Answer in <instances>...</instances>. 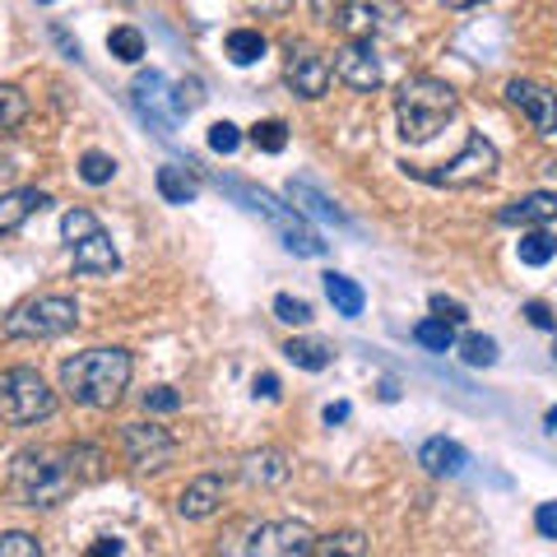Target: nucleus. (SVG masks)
<instances>
[{
  "label": "nucleus",
  "mask_w": 557,
  "mask_h": 557,
  "mask_svg": "<svg viewBox=\"0 0 557 557\" xmlns=\"http://www.w3.org/2000/svg\"><path fill=\"white\" fill-rule=\"evenodd\" d=\"M460 358L469 362V368H493L497 362V339H487V335H469L460 344Z\"/></svg>",
  "instance_id": "obj_34"
},
{
  "label": "nucleus",
  "mask_w": 557,
  "mask_h": 557,
  "mask_svg": "<svg viewBox=\"0 0 557 557\" xmlns=\"http://www.w3.org/2000/svg\"><path fill=\"white\" fill-rule=\"evenodd\" d=\"M159 196L168 205H190L200 196V182L190 168H159Z\"/></svg>",
  "instance_id": "obj_23"
},
{
  "label": "nucleus",
  "mask_w": 557,
  "mask_h": 557,
  "mask_svg": "<svg viewBox=\"0 0 557 557\" xmlns=\"http://www.w3.org/2000/svg\"><path fill=\"white\" fill-rule=\"evenodd\" d=\"M214 186L228 190L233 200H242V209H251V214L265 219L270 228H274V237L284 242L293 256H325V242L307 228L302 214H298L293 205H278L270 190H260V186H251V182H237V177H214Z\"/></svg>",
  "instance_id": "obj_4"
},
{
  "label": "nucleus",
  "mask_w": 557,
  "mask_h": 557,
  "mask_svg": "<svg viewBox=\"0 0 557 557\" xmlns=\"http://www.w3.org/2000/svg\"><path fill=\"white\" fill-rule=\"evenodd\" d=\"M251 395H256V399H278V376H274V372H260V376L251 381Z\"/></svg>",
  "instance_id": "obj_44"
},
{
  "label": "nucleus",
  "mask_w": 557,
  "mask_h": 557,
  "mask_svg": "<svg viewBox=\"0 0 557 557\" xmlns=\"http://www.w3.org/2000/svg\"><path fill=\"white\" fill-rule=\"evenodd\" d=\"M108 51H112V57L116 61H126V65H135L139 57H145V33H139V28H112L108 33Z\"/></svg>",
  "instance_id": "obj_30"
},
{
  "label": "nucleus",
  "mask_w": 557,
  "mask_h": 557,
  "mask_svg": "<svg viewBox=\"0 0 557 557\" xmlns=\"http://www.w3.org/2000/svg\"><path fill=\"white\" fill-rule=\"evenodd\" d=\"M121 450H126V460L135 469H163L177 456V442L159 423H126L121 428Z\"/></svg>",
  "instance_id": "obj_10"
},
{
  "label": "nucleus",
  "mask_w": 557,
  "mask_h": 557,
  "mask_svg": "<svg viewBox=\"0 0 557 557\" xmlns=\"http://www.w3.org/2000/svg\"><path fill=\"white\" fill-rule=\"evenodd\" d=\"M460 94L437 75H409L395 94V116H399V139L405 145H428L446 131V121H456Z\"/></svg>",
  "instance_id": "obj_2"
},
{
  "label": "nucleus",
  "mask_w": 557,
  "mask_h": 557,
  "mask_svg": "<svg viewBox=\"0 0 557 557\" xmlns=\"http://www.w3.org/2000/svg\"><path fill=\"white\" fill-rule=\"evenodd\" d=\"M251 145L260 149V153H284L288 149V126H284V121H256V126H251Z\"/></svg>",
  "instance_id": "obj_31"
},
{
  "label": "nucleus",
  "mask_w": 557,
  "mask_h": 557,
  "mask_svg": "<svg viewBox=\"0 0 557 557\" xmlns=\"http://www.w3.org/2000/svg\"><path fill=\"white\" fill-rule=\"evenodd\" d=\"M70 256H75V270L79 274H116L121 270V256H116V247H112V237H108V228H89L84 237H75L70 242Z\"/></svg>",
  "instance_id": "obj_15"
},
{
  "label": "nucleus",
  "mask_w": 557,
  "mask_h": 557,
  "mask_svg": "<svg viewBox=\"0 0 557 557\" xmlns=\"http://www.w3.org/2000/svg\"><path fill=\"white\" fill-rule=\"evenodd\" d=\"M311 544H317V534H311L302 520H270V525H260L247 544H242V553H256V557H302V553H311Z\"/></svg>",
  "instance_id": "obj_12"
},
{
  "label": "nucleus",
  "mask_w": 557,
  "mask_h": 557,
  "mask_svg": "<svg viewBox=\"0 0 557 557\" xmlns=\"http://www.w3.org/2000/svg\"><path fill=\"white\" fill-rule=\"evenodd\" d=\"M284 196L293 200V209H298V214H311V219H321V223H335V228H348V233H354V219H348L330 196H321V190L311 186V182H298V177H293V182L284 186Z\"/></svg>",
  "instance_id": "obj_17"
},
{
  "label": "nucleus",
  "mask_w": 557,
  "mask_h": 557,
  "mask_svg": "<svg viewBox=\"0 0 557 557\" xmlns=\"http://www.w3.org/2000/svg\"><path fill=\"white\" fill-rule=\"evenodd\" d=\"M274 317L284 325H307L311 321V302L293 298V293H278V298H274Z\"/></svg>",
  "instance_id": "obj_36"
},
{
  "label": "nucleus",
  "mask_w": 557,
  "mask_h": 557,
  "mask_svg": "<svg viewBox=\"0 0 557 557\" xmlns=\"http://www.w3.org/2000/svg\"><path fill=\"white\" fill-rule=\"evenodd\" d=\"M553 358H557V344H553Z\"/></svg>",
  "instance_id": "obj_49"
},
{
  "label": "nucleus",
  "mask_w": 557,
  "mask_h": 557,
  "mask_svg": "<svg viewBox=\"0 0 557 557\" xmlns=\"http://www.w3.org/2000/svg\"><path fill=\"white\" fill-rule=\"evenodd\" d=\"M47 205H51V196H47V190H38V186H20V190H5V196H0V237L20 233L24 223H28L33 214H42Z\"/></svg>",
  "instance_id": "obj_18"
},
{
  "label": "nucleus",
  "mask_w": 557,
  "mask_h": 557,
  "mask_svg": "<svg viewBox=\"0 0 557 557\" xmlns=\"http://www.w3.org/2000/svg\"><path fill=\"white\" fill-rule=\"evenodd\" d=\"M145 409H149V413H177V409H182V395L172 391V386H153V391L145 395Z\"/></svg>",
  "instance_id": "obj_41"
},
{
  "label": "nucleus",
  "mask_w": 557,
  "mask_h": 557,
  "mask_svg": "<svg viewBox=\"0 0 557 557\" xmlns=\"http://www.w3.org/2000/svg\"><path fill=\"white\" fill-rule=\"evenodd\" d=\"M242 479L251 487H274L288 479V456L284 450H256V456L242 460Z\"/></svg>",
  "instance_id": "obj_21"
},
{
  "label": "nucleus",
  "mask_w": 557,
  "mask_h": 557,
  "mask_svg": "<svg viewBox=\"0 0 557 557\" xmlns=\"http://www.w3.org/2000/svg\"><path fill=\"white\" fill-rule=\"evenodd\" d=\"M223 47H228V61H233V65H256L260 57H265V33H256V28H233Z\"/></svg>",
  "instance_id": "obj_25"
},
{
  "label": "nucleus",
  "mask_w": 557,
  "mask_h": 557,
  "mask_svg": "<svg viewBox=\"0 0 557 557\" xmlns=\"http://www.w3.org/2000/svg\"><path fill=\"white\" fill-rule=\"evenodd\" d=\"M399 20H405V5H399V0H344L335 24L348 33V38L372 42L381 33L399 28Z\"/></svg>",
  "instance_id": "obj_8"
},
{
  "label": "nucleus",
  "mask_w": 557,
  "mask_h": 557,
  "mask_svg": "<svg viewBox=\"0 0 557 557\" xmlns=\"http://www.w3.org/2000/svg\"><path fill=\"white\" fill-rule=\"evenodd\" d=\"M79 177L89 182V186H108L112 177H116V159H108V153H98V149H89L79 159Z\"/></svg>",
  "instance_id": "obj_33"
},
{
  "label": "nucleus",
  "mask_w": 557,
  "mask_h": 557,
  "mask_svg": "<svg viewBox=\"0 0 557 557\" xmlns=\"http://www.w3.org/2000/svg\"><path fill=\"white\" fill-rule=\"evenodd\" d=\"M330 70H335L339 84H348L354 94H376L381 79H386V65H381L376 47L362 42V38H354L348 47H339V51H335V65H330Z\"/></svg>",
  "instance_id": "obj_11"
},
{
  "label": "nucleus",
  "mask_w": 557,
  "mask_h": 557,
  "mask_svg": "<svg viewBox=\"0 0 557 557\" xmlns=\"http://www.w3.org/2000/svg\"><path fill=\"white\" fill-rule=\"evenodd\" d=\"M223 507V479L219 474H200V479H190L182 487V497H177V516L182 520H209Z\"/></svg>",
  "instance_id": "obj_19"
},
{
  "label": "nucleus",
  "mask_w": 557,
  "mask_h": 557,
  "mask_svg": "<svg viewBox=\"0 0 557 557\" xmlns=\"http://www.w3.org/2000/svg\"><path fill=\"white\" fill-rule=\"evenodd\" d=\"M0 557H42V544L24 530H10V534H0Z\"/></svg>",
  "instance_id": "obj_37"
},
{
  "label": "nucleus",
  "mask_w": 557,
  "mask_h": 557,
  "mask_svg": "<svg viewBox=\"0 0 557 557\" xmlns=\"http://www.w3.org/2000/svg\"><path fill=\"white\" fill-rule=\"evenodd\" d=\"M348 413H354V409H348L344 399H335V405H325V413H321V418H325L330 428H335V423H348Z\"/></svg>",
  "instance_id": "obj_45"
},
{
  "label": "nucleus",
  "mask_w": 557,
  "mask_h": 557,
  "mask_svg": "<svg viewBox=\"0 0 557 557\" xmlns=\"http://www.w3.org/2000/svg\"><path fill=\"white\" fill-rule=\"evenodd\" d=\"M89 553H94V557H108V553L116 557V553H126V544H121V539H98V544H94Z\"/></svg>",
  "instance_id": "obj_46"
},
{
  "label": "nucleus",
  "mask_w": 557,
  "mask_h": 557,
  "mask_svg": "<svg viewBox=\"0 0 557 557\" xmlns=\"http://www.w3.org/2000/svg\"><path fill=\"white\" fill-rule=\"evenodd\" d=\"M325 298H330V307H335L339 317H348V321L362 317V307H368V293H362L348 274H335V270L325 274Z\"/></svg>",
  "instance_id": "obj_22"
},
{
  "label": "nucleus",
  "mask_w": 557,
  "mask_h": 557,
  "mask_svg": "<svg viewBox=\"0 0 557 557\" xmlns=\"http://www.w3.org/2000/svg\"><path fill=\"white\" fill-rule=\"evenodd\" d=\"M497 145L493 139H483V135H469L465 139V149L456 153L450 163L442 168H423L418 177L432 182V186H450V190H465V186H483V182H493V172H497Z\"/></svg>",
  "instance_id": "obj_7"
},
{
  "label": "nucleus",
  "mask_w": 557,
  "mask_h": 557,
  "mask_svg": "<svg viewBox=\"0 0 557 557\" xmlns=\"http://www.w3.org/2000/svg\"><path fill=\"white\" fill-rule=\"evenodd\" d=\"M42 5H51V0H42Z\"/></svg>",
  "instance_id": "obj_50"
},
{
  "label": "nucleus",
  "mask_w": 557,
  "mask_h": 557,
  "mask_svg": "<svg viewBox=\"0 0 557 557\" xmlns=\"http://www.w3.org/2000/svg\"><path fill=\"white\" fill-rule=\"evenodd\" d=\"M10 487L24 507H57L61 497H70V487H79V483H75V474H70L65 450L28 446L10 465Z\"/></svg>",
  "instance_id": "obj_3"
},
{
  "label": "nucleus",
  "mask_w": 557,
  "mask_h": 557,
  "mask_svg": "<svg viewBox=\"0 0 557 557\" xmlns=\"http://www.w3.org/2000/svg\"><path fill=\"white\" fill-rule=\"evenodd\" d=\"M446 10H474V5H487V0H442Z\"/></svg>",
  "instance_id": "obj_47"
},
{
  "label": "nucleus",
  "mask_w": 557,
  "mask_h": 557,
  "mask_svg": "<svg viewBox=\"0 0 557 557\" xmlns=\"http://www.w3.org/2000/svg\"><path fill=\"white\" fill-rule=\"evenodd\" d=\"M311 553L317 557H335V553H348V557H362L368 553V539H362L358 530H339V534H325L311 544Z\"/></svg>",
  "instance_id": "obj_27"
},
{
  "label": "nucleus",
  "mask_w": 557,
  "mask_h": 557,
  "mask_svg": "<svg viewBox=\"0 0 557 557\" xmlns=\"http://www.w3.org/2000/svg\"><path fill=\"white\" fill-rule=\"evenodd\" d=\"M516 251H520V265H548V260L557 256V237L544 233V228H534V233L520 237Z\"/></svg>",
  "instance_id": "obj_26"
},
{
  "label": "nucleus",
  "mask_w": 557,
  "mask_h": 557,
  "mask_svg": "<svg viewBox=\"0 0 557 557\" xmlns=\"http://www.w3.org/2000/svg\"><path fill=\"white\" fill-rule=\"evenodd\" d=\"M24 121H28V98L14 84H0V135H10Z\"/></svg>",
  "instance_id": "obj_29"
},
{
  "label": "nucleus",
  "mask_w": 557,
  "mask_h": 557,
  "mask_svg": "<svg viewBox=\"0 0 557 557\" xmlns=\"http://www.w3.org/2000/svg\"><path fill=\"white\" fill-rule=\"evenodd\" d=\"M413 339L428 348V354H446L450 344H456V325H446L442 317H432V321H418L413 325Z\"/></svg>",
  "instance_id": "obj_28"
},
{
  "label": "nucleus",
  "mask_w": 557,
  "mask_h": 557,
  "mask_svg": "<svg viewBox=\"0 0 557 557\" xmlns=\"http://www.w3.org/2000/svg\"><path fill=\"white\" fill-rule=\"evenodd\" d=\"M284 354H288L293 368H302V372H325L330 362H335L330 344H321V339H288V344H284Z\"/></svg>",
  "instance_id": "obj_24"
},
{
  "label": "nucleus",
  "mask_w": 557,
  "mask_h": 557,
  "mask_svg": "<svg viewBox=\"0 0 557 557\" xmlns=\"http://www.w3.org/2000/svg\"><path fill=\"white\" fill-rule=\"evenodd\" d=\"M548 428H553V432H557V409H548Z\"/></svg>",
  "instance_id": "obj_48"
},
{
  "label": "nucleus",
  "mask_w": 557,
  "mask_h": 557,
  "mask_svg": "<svg viewBox=\"0 0 557 557\" xmlns=\"http://www.w3.org/2000/svg\"><path fill=\"white\" fill-rule=\"evenodd\" d=\"M418 465H423L428 474H437V479H456V474H465L469 456H465V446H460V442L428 437L423 446H418Z\"/></svg>",
  "instance_id": "obj_20"
},
{
  "label": "nucleus",
  "mask_w": 557,
  "mask_h": 557,
  "mask_svg": "<svg viewBox=\"0 0 557 557\" xmlns=\"http://www.w3.org/2000/svg\"><path fill=\"white\" fill-rule=\"evenodd\" d=\"M534 530L544 539H557V502H544V507L534 511Z\"/></svg>",
  "instance_id": "obj_42"
},
{
  "label": "nucleus",
  "mask_w": 557,
  "mask_h": 557,
  "mask_svg": "<svg viewBox=\"0 0 557 557\" xmlns=\"http://www.w3.org/2000/svg\"><path fill=\"white\" fill-rule=\"evenodd\" d=\"M200 102H205V84L200 79H182L177 89H172V112H177V116H190Z\"/></svg>",
  "instance_id": "obj_35"
},
{
  "label": "nucleus",
  "mask_w": 557,
  "mask_h": 557,
  "mask_svg": "<svg viewBox=\"0 0 557 557\" xmlns=\"http://www.w3.org/2000/svg\"><path fill=\"white\" fill-rule=\"evenodd\" d=\"M131 102H135V112L145 116L159 135H172V121H177V112H168L172 94H168V79L159 75V70H145V75H135V84H131Z\"/></svg>",
  "instance_id": "obj_14"
},
{
  "label": "nucleus",
  "mask_w": 557,
  "mask_h": 557,
  "mask_svg": "<svg viewBox=\"0 0 557 557\" xmlns=\"http://www.w3.org/2000/svg\"><path fill=\"white\" fill-rule=\"evenodd\" d=\"M330 61L321 57L317 47H307V42H293L288 47V57H284V84L298 98H307V102H317V98H325V89H330Z\"/></svg>",
  "instance_id": "obj_9"
},
{
  "label": "nucleus",
  "mask_w": 557,
  "mask_h": 557,
  "mask_svg": "<svg viewBox=\"0 0 557 557\" xmlns=\"http://www.w3.org/2000/svg\"><path fill=\"white\" fill-rule=\"evenodd\" d=\"M65 460H70V474H75V483H94L102 474V450L98 446H75V450H65Z\"/></svg>",
  "instance_id": "obj_32"
},
{
  "label": "nucleus",
  "mask_w": 557,
  "mask_h": 557,
  "mask_svg": "<svg viewBox=\"0 0 557 557\" xmlns=\"http://www.w3.org/2000/svg\"><path fill=\"white\" fill-rule=\"evenodd\" d=\"M432 317H442L446 325H465V321H469V311H465V302L446 298V293H432Z\"/></svg>",
  "instance_id": "obj_40"
},
{
  "label": "nucleus",
  "mask_w": 557,
  "mask_h": 557,
  "mask_svg": "<svg viewBox=\"0 0 557 557\" xmlns=\"http://www.w3.org/2000/svg\"><path fill=\"white\" fill-rule=\"evenodd\" d=\"M525 321H530L534 330H557V321H553V311H548L544 302H525Z\"/></svg>",
  "instance_id": "obj_43"
},
{
  "label": "nucleus",
  "mask_w": 557,
  "mask_h": 557,
  "mask_svg": "<svg viewBox=\"0 0 557 557\" xmlns=\"http://www.w3.org/2000/svg\"><path fill=\"white\" fill-rule=\"evenodd\" d=\"M237 145H242V131L233 121H214V126H209V149L214 153H237Z\"/></svg>",
  "instance_id": "obj_39"
},
{
  "label": "nucleus",
  "mask_w": 557,
  "mask_h": 557,
  "mask_svg": "<svg viewBox=\"0 0 557 557\" xmlns=\"http://www.w3.org/2000/svg\"><path fill=\"white\" fill-rule=\"evenodd\" d=\"M553 219H557V190H530V196L497 209V223H507V228H539V223Z\"/></svg>",
  "instance_id": "obj_16"
},
{
  "label": "nucleus",
  "mask_w": 557,
  "mask_h": 557,
  "mask_svg": "<svg viewBox=\"0 0 557 557\" xmlns=\"http://www.w3.org/2000/svg\"><path fill=\"white\" fill-rule=\"evenodd\" d=\"M57 413V391L33 372V368H10L0 372V418L10 428H33Z\"/></svg>",
  "instance_id": "obj_5"
},
{
  "label": "nucleus",
  "mask_w": 557,
  "mask_h": 557,
  "mask_svg": "<svg viewBox=\"0 0 557 557\" xmlns=\"http://www.w3.org/2000/svg\"><path fill=\"white\" fill-rule=\"evenodd\" d=\"M79 325V302L61 298V293H47V298H33L24 307H14L5 317V335L10 339H57L65 330Z\"/></svg>",
  "instance_id": "obj_6"
},
{
  "label": "nucleus",
  "mask_w": 557,
  "mask_h": 557,
  "mask_svg": "<svg viewBox=\"0 0 557 557\" xmlns=\"http://www.w3.org/2000/svg\"><path fill=\"white\" fill-rule=\"evenodd\" d=\"M89 228H98V214H94V209H65V214H61V237H65V242L84 237Z\"/></svg>",
  "instance_id": "obj_38"
},
{
  "label": "nucleus",
  "mask_w": 557,
  "mask_h": 557,
  "mask_svg": "<svg viewBox=\"0 0 557 557\" xmlns=\"http://www.w3.org/2000/svg\"><path fill=\"white\" fill-rule=\"evenodd\" d=\"M507 102L525 112L530 126L544 135V139L557 135V94L553 89H544V84H534V79H511L507 84Z\"/></svg>",
  "instance_id": "obj_13"
},
{
  "label": "nucleus",
  "mask_w": 557,
  "mask_h": 557,
  "mask_svg": "<svg viewBox=\"0 0 557 557\" xmlns=\"http://www.w3.org/2000/svg\"><path fill=\"white\" fill-rule=\"evenodd\" d=\"M135 362L126 348H84L61 362V391L84 409H112L131 386Z\"/></svg>",
  "instance_id": "obj_1"
}]
</instances>
